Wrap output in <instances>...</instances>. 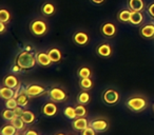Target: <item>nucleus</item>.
I'll list each match as a JSON object with an SVG mask.
<instances>
[{"label":"nucleus","mask_w":154,"mask_h":135,"mask_svg":"<svg viewBox=\"0 0 154 135\" xmlns=\"http://www.w3.org/2000/svg\"><path fill=\"white\" fill-rule=\"evenodd\" d=\"M36 62V56L29 51H22L16 58V64H18L21 70L32 69L35 66Z\"/></svg>","instance_id":"f257e3e1"},{"label":"nucleus","mask_w":154,"mask_h":135,"mask_svg":"<svg viewBox=\"0 0 154 135\" xmlns=\"http://www.w3.org/2000/svg\"><path fill=\"white\" fill-rule=\"evenodd\" d=\"M30 31L35 36H43L48 32V24L42 19H35L30 23Z\"/></svg>","instance_id":"f03ea898"},{"label":"nucleus","mask_w":154,"mask_h":135,"mask_svg":"<svg viewBox=\"0 0 154 135\" xmlns=\"http://www.w3.org/2000/svg\"><path fill=\"white\" fill-rule=\"evenodd\" d=\"M146 106H147L146 99L143 98V97H139V96L132 97V98H130L128 101H127V107L134 112L141 111V110L145 109Z\"/></svg>","instance_id":"7ed1b4c3"},{"label":"nucleus","mask_w":154,"mask_h":135,"mask_svg":"<svg viewBox=\"0 0 154 135\" xmlns=\"http://www.w3.org/2000/svg\"><path fill=\"white\" fill-rule=\"evenodd\" d=\"M49 97L51 98L52 101H56V103H60L63 101L66 98V94L63 90L59 88H53L49 91Z\"/></svg>","instance_id":"20e7f679"},{"label":"nucleus","mask_w":154,"mask_h":135,"mask_svg":"<svg viewBox=\"0 0 154 135\" xmlns=\"http://www.w3.org/2000/svg\"><path fill=\"white\" fill-rule=\"evenodd\" d=\"M119 99V94L115 90H107L103 93V100L108 105H114Z\"/></svg>","instance_id":"39448f33"},{"label":"nucleus","mask_w":154,"mask_h":135,"mask_svg":"<svg viewBox=\"0 0 154 135\" xmlns=\"http://www.w3.org/2000/svg\"><path fill=\"white\" fill-rule=\"evenodd\" d=\"M26 94L30 97H36L45 92V88L41 86H38V84H30V86H28L26 88Z\"/></svg>","instance_id":"423d86ee"},{"label":"nucleus","mask_w":154,"mask_h":135,"mask_svg":"<svg viewBox=\"0 0 154 135\" xmlns=\"http://www.w3.org/2000/svg\"><path fill=\"white\" fill-rule=\"evenodd\" d=\"M89 40L90 38L86 32H77L73 36V41L78 45H86L89 42Z\"/></svg>","instance_id":"0eeeda50"},{"label":"nucleus","mask_w":154,"mask_h":135,"mask_svg":"<svg viewBox=\"0 0 154 135\" xmlns=\"http://www.w3.org/2000/svg\"><path fill=\"white\" fill-rule=\"evenodd\" d=\"M101 33L106 37H113L116 33V26L112 22H106L101 26Z\"/></svg>","instance_id":"6e6552de"},{"label":"nucleus","mask_w":154,"mask_h":135,"mask_svg":"<svg viewBox=\"0 0 154 135\" xmlns=\"http://www.w3.org/2000/svg\"><path fill=\"white\" fill-rule=\"evenodd\" d=\"M90 127H92L96 132H103L108 129V121L105 119H95L90 122Z\"/></svg>","instance_id":"1a4fd4ad"},{"label":"nucleus","mask_w":154,"mask_h":135,"mask_svg":"<svg viewBox=\"0 0 154 135\" xmlns=\"http://www.w3.org/2000/svg\"><path fill=\"white\" fill-rule=\"evenodd\" d=\"M36 60L37 63L42 66H49L52 62L51 58L49 56V53H45V52H38L36 54Z\"/></svg>","instance_id":"9d476101"},{"label":"nucleus","mask_w":154,"mask_h":135,"mask_svg":"<svg viewBox=\"0 0 154 135\" xmlns=\"http://www.w3.org/2000/svg\"><path fill=\"white\" fill-rule=\"evenodd\" d=\"M96 52H97V54H98V56L107 58V57H110V56H111L112 48L110 47L108 43H101V44H99L98 47H97Z\"/></svg>","instance_id":"9b49d317"},{"label":"nucleus","mask_w":154,"mask_h":135,"mask_svg":"<svg viewBox=\"0 0 154 135\" xmlns=\"http://www.w3.org/2000/svg\"><path fill=\"white\" fill-rule=\"evenodd\" d=\"M72 126L76 131H84L85 129L89 127V121L87 120V118L78 117L76 119H74Z\"/></svg>","instance_id":"f8f14e48"},{"label":"nucleus","mask_w":154,"mask_h":135,"mask_svg":"<svg viewBox=\"0 0 154 135\" xmlns=\"http://www.w3.org/2000/svg\"><path fill=\"white\" fill-rule=\"evenodd\" d=\"M140 35L143 37V38H153L154 37V24L149 23L146 24V26H141L140 29Z\"/></svg>","instance_id":"ddd939ff"},{"label":"nucleus","mask_w":154,"mask_h":135,"mask_svg":"<svg viewBox=\"0 0 154 135\" xmlns=\"http://www.w3.org/2000/svg\"><path fill=\"white\" fill-rule=\"evenodd\" d=\"M129 8L131 11L141 12L145 9L143 0H129Z\"/></svg>","instance_id":"4468645a"},{"label":"nucleus","mask_w":154,"mask_h":135,"mask_svg":"<svg viewBox=\"0 0 154 135\" xmlns=\"http://www.w3.org/2000/svg\"><path fill=\"white\" fill-rule=\"evenodd\" d=\"M42 112L47 116H54L57 112V107L54 103H47L43 106Z\"/></svg>","instance_id":"2eb2a0df"},{"label":"nucleus","mask_w":154,"mask_h":135,"mask_svg":"<svg viewBox=\"0 0 154 135\" xmlns=\"http://www.w3.org/2000/svg\"><path fill=\"white\" fill-rule=\"evenodd\" d=\"M0 96L2 97L3 99L8 100L10 98H13L15 97V91L12 88H9V87H3V88L0 89Z\"/></svg>","instance_id":"dca6fc26"},{"label":"nucleus","mask_w":154,"mask_h":135,"mask_svg":"<svg viewBox=\"0 0 154 135\" xmlns=\"http://www.w3.org/2000/svg\"><path fill=\"white\" fill-rule=\"evenodd\" d=\"M143 16L141 14V12L132 11L130 17V23L134 24V26H138V24H140L143 22Z\"/></svg>","instance_id":"f3484780"},{"label":"nucleus","mask_w":154,"mask_h":135,"mask_svg":"<svg viewBox=\"0 0 154 135\" xmlns=\"http://www.w3.org/2000/svg\"><path fill=\"white\" fill-rule=\"evenodd\" d=\"M3 84H5V87L16 89V87L19 84V81H18V79L14 75H8L7 77L5 78V80H3Z\"/></svg>","instance_id":"a211bd4d"},{"label":"nucleus","mask_w":154,"mask_h":135,"mask_svg":"<svg viewBox=\"0 0 154 135\" xmlns=\"http://www.w3.org/2000/svg\"><path fill=\"white\" fill-rule=\"evenodd\" d=\"M132 11L128 9H124L122 11H119V13L117 14V18L119 21L122 22H130V17Z\"/></svg>","instance_id":"6ab92c4d"},{"label":"nucleus","mask_w":154,"mask_h":135,"mask_svg":"<svg viewBox=\"0 0 154 135\" xmlns=\"http://www.w3.org/2000/svg\"><path fill=\"white\" fill-rule=\"evenodd\" d=\"M55 5L51 2H45V5H42L41 7V12H42L43 15L45 16H51L55 13Z\"/></svg>","instance_id":"aec40b11"},{"label":"nucleus","mask_w":154,"mask_h":135,"mask_svg":"<svg viewBox=\"0 0 154 135\" xmlns=\"http://www.w3.org/2000/svg\"><path fill=\"white\" fill-rule=\"evenodd\" d=\"M49 56L50 58H51L52 62H58L61 60V52L59 51L58 49H56V48H54V49H51L49 52Z\"/></svg>","instance_id":"412c9836"},{"label":"nucleus","mask_w":154,"mask_h":135,"mask_svg":"<svg viewBox=\"0 0 154 135\" xmlns=\"http://www.w3.org/2000/svg\"><path fill=\"white\" fill-rule=\"evenodd\" d=\"M17 131L18 130L12 124H5L1 130V135H15Z\"/></svg>","instance_id":"4be33fe9"},{"label":"nucleus","mask_w":154,"mask_h":135,"mask_svg":"<svg viewBox=\"0 0 154 135\" xmlns=\"http://www.w3.org/2000/svg\"><path fill=\"white\" fill-rule=\"evenodd\" d=\"M79 86L82 90H90V89H92V87H93V81L90 77L82 78L79 81Z\"/></svg>","instance_id":"5701e85b"},{"label":"nucleus","mask_w":154,"mask_h":135,"mask_svg":"<svg viewBox=\"0 0 154 135\" xmlns=\"http://www.w3.org/2000/svg\"><path fill=\"white\" fill-rule=\"evenodd\" d=\"M21 118L23 119V121L26 122V124H32V122H34L35 115H34V113H32L31 111H24Z\"/></svg>","instance_id":"b1692460"},{"label":"nucleus","mask_w":154,"mask_h":135,"mask_svg":"<svg viewBox=\"0 0 154 135\" xmlns=\"http://www.w3.org/2000/svg\"><path fill=\"white\" fill-rule=\"evenodd\" d=\"M11 124H13V126L15 127V128L17 129L18 131L23 130V129H24V124H26V122L23 121V119H22L21 117H15L11 121Z\"/></svg>","instance_id":"393cba45"},{"label":"nucleus","mask_w":154,"mask_h":135,"mask_svg":"<svg viewBox=\"0 0 154 135\" xmlns=\"http://www.w3.org/2000/svg\"><path fill=\"white\" fill-rule=\"evenodd\" d=\"M77 100H78L79 103H82V105H86V103H88L89 101H90V94H89L88 92H86V90H84L78 95Z\"/></svg>","instance_id":"a878e982"},{"label":"nucleus","mask_w":154,"mask_h":135,"mask_svg":"<svg viewBox=\"0 0 154 135\" xmlns=\"http://www.w3.org/2000/svg\"><path fill=\"white\" fill-rule=\"evenodd\" d=\"M10 20H11V13L5 9L0 10V22L7 23V22H9Z\"/></svg>","instance_id":"bb28decb"},{"label":"nucleus","mask_w":154,"mask_h":135,"mask_svg":"<svg viewBox=\"0 0 154 135\" xmlns=\"http://www.w3.org/2000/svg\"><path fill=\"white\" fill-rule=\"evenodd\" d=\"M77 74H78V76H79L80 78L90 77V76H91V70L89 69L88 66H82V68L78 70Z\"/></svg>","instance_id":"cd10ccee"},{"label":"nucleus","mask_w":154,"mask_h":135,"mask_svg":"<svg viewBox=\"0 0 154 135\" xmlns=\"http://www.w3.org/2000/svg\"><path fill=\"white\" fill-rule=\"evenodd\" d=\"M2 117H3V119L9 120V121H12V120L16 117L15 113H14V110H11V109L5 110V111H3V113H2Z\"/></svg>","instance_id":"c85d7f7f"},{"label":"nucleus","mask_w":154,"mask_h":135,"mask_svg":"<svg viewBox=\"0 0 154 135\" xmlns=\"http://www.w3.org/2000/svg\"><path fill=\"white\" fill-rule=\"evenodd\" d=\"M75 112H76L77 117H85V116L87 115V109L82 103H80L79 106H76V107H75Z\"/></svg>","instance_id":"c756f323"},{"label":"nucleus","mask_w":154,"mask_h":135,"mask_svg":"<svg viewBox=\"0 0 154 135\" xmlns=\"http://www.w3.org/2000/svg\"><path fill=\"white\" fill-rule=\"evenodd\" d=\"M64 115L66 116L70 119H75L77 117L76 116V112H75V108L73 107H66L64 109Z\"/></svg>","instance_id":"7c9ffc66"},{"label":"nucleus","mask_w":154,"mask_h":135,"mask_svg":"<svg viewBox=\"0 0 154 135\" xmlns=\"http://www.w3.org/2000/svg\"><path fill=\"white\" fill-rule=\"evenodd\" d=\"M17 106H18V103H17V99H16L15 97L8 99L7 103H5V107H7V109L14 110L16 107H17Z\"/></svg>","instance_id":"2f4dec72"},{"label":"nucleus","mask_w":154,"mask_h":135,"mask_svg":"<svg viewBox=\"0 0 154 135\" xmlns=\"http://www.w3.org/2000/svg\"><path fill=\"white\" fill-rule=\"evenodd\" d=\"M82 135H96V131L92 127H88L84 131H82Z\"/></svg>","instance_id":"473e14b6"},{"label":"nucleus","mask_w":154,"mask_h":135,"mask_svg":"<svg viewBox=\"0 0 154 135\" xmlns=\"http://www.w3.org/2000/svg\"><path fill=\"white\" fill-rule=\"evenodd\" d=\"M24 111H26V110H23V107H21V106H17V107L14 109V113H15L16 117H21Z\"/></svg>","instance_id":"72a5a7b5"},{"label":"nucleus","mask_w":154,"mask_h":135,"mask_svg":"<svg viewBox=\"0 0 154 135\" xmlns=\"http://www.w3.org/2000/svg\"><path fill=\"white\" fill-rule=\"evenodd\" d=\"M148 13H149V15L151 16V17L154 18V3H151V5L148 7Z\"/></svg>","instance_id":"f704fd0d"},{"label":"nucleus","mask_w":154,"mask_h":135,"mask_svg":"<svg viewBox=\"0 0 154 135\" xmlns=\"http://www.w3.org/2000/svg\"><path fill=\"white\" fill-rule=\"evenodd\" d=\"M24 135H38V133L34 130H28L26 133H24Z\"/></svg>","instance_id":"c9c22d12"},{"label":"nucleus","mask_w":154,"mask_h":135,"mask_svg":"<svg viewBox=\"0 0 154 135\" xmlns=\"http://www.w3.org/2000/svg\"><path fill=\"white\" fill-rule=\"evenodd\" d=\"M5 31V23H3V22H0V33L1 34H3Z\"/></svg>","instance_id":"e433bc0d"},{"label":"nucleus","mask_w":154,"mask_h":135,"mask_svg":"<svg viewBox=\"0 0 154 135\" xmlns=\"http://www.w3.org/2000/svg\"><path fill=\"white\" fill-rule=\"evenodd\" d=\"M91 1L95 5H101V3L105 2V0H91Z\"/></svg>","instance_id":"4c0bfd02"},{"label":"nucleus","mask_w":154,"mask_h":135,"mask_svg":"<svg viewBox=\"0 0 154 135\" xmlns=\"http://www.w3.org/2000/svg\"><path fill=\"white\" fill-rule=\"evenodd\" d=\"M56 135H64V134H62V133H59V134H56Z\"/></svg>","instance_id":"58836bf2"},{"label":"nucleus","mask_w":154,"mask_h":135,"mask_svg":"<svg viewBox=\"0 0 154 135\" xmlns=\"http://www.w3.org/2000/svg\"><path fill=\"white\" fill-rule=\"evenodd\" d=\"M153 110H154V107H153Z\"/></svg>","instance_id":"ea45409f"}]
</instances>
